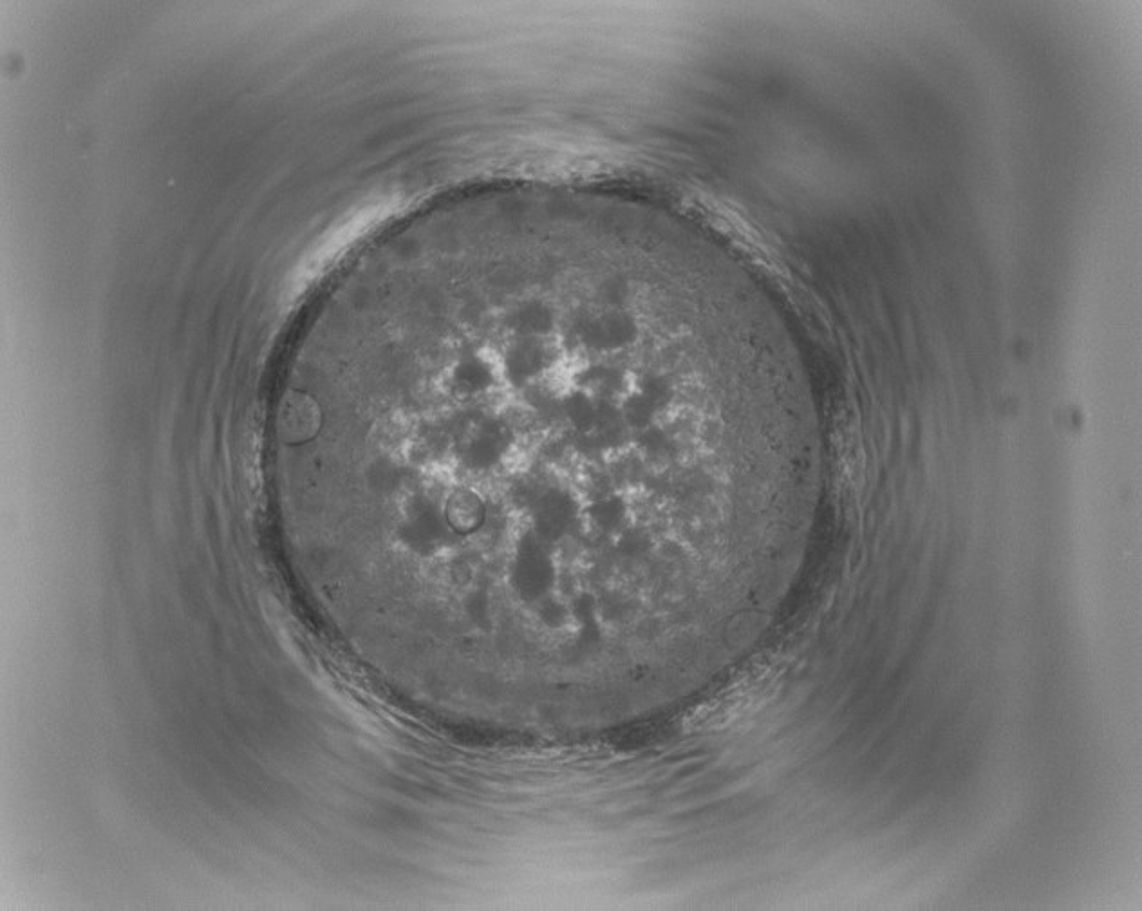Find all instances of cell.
I'll use <instances>...</instances> for the list:
<instances>
[{
  "instance_id": "cell-3",
  "label": "cell",
  "mask_w": 1142,
  "mask_h": 911,
  "mask_svg": "<svg viewBox=\"0 0 1142 911\" xmlns=\"http://www.w3.org/2000/svg\"><path fill=\"white\" fill-rule=\"evenodd\" d=\"M591 516L600 528H615L624 517V503L618 498L600 499L591 510Z\"/></svg>"
},
{
  "instance_id": "cell-2",
  "label": "cell",
  "mask_w": 1142,
  "mask_h": 911,
  "mask_svg": "<svg viewBox=\"0 0 1142 911\" xmlns=\"http://www.w3.org/2000/svg\"><path fill=\"white\" fill-rule=\"evenodd\" d=\"M573 517V505L568 496H564L562 492H548L546 496L539 501V510H537V521L543 530L544 536H559Z\"/></svg>"
},
{
  "instance_id": "cell-1",
  "label": "cell",
  "mask_w": 1142,
  "mask_h": 911,
  "mask_svg": "<svg viewBox=\"0 0 1142 911\" xmlns=\"http://www.w3.org/2000/svg\"><path fill=\"white\" fill-rule=\"evenodd\" d=\"M508 429L499 420H487L478 429V434L470 440L465 458L470 467L476 470L492 469L497 461L505 456L508 449Z\"/></svg>"
}]
</instances>
